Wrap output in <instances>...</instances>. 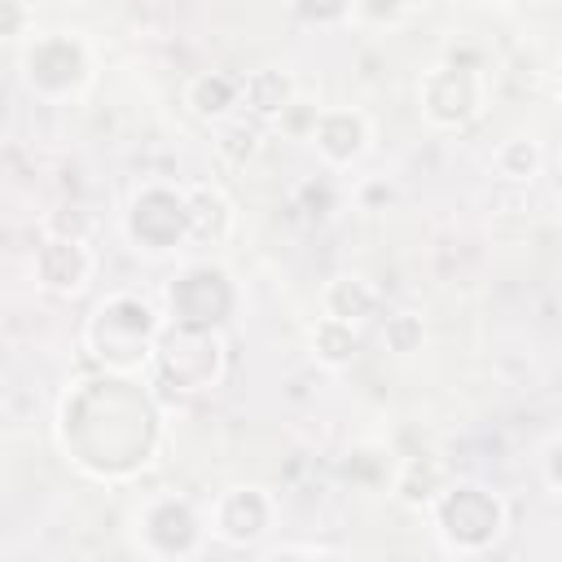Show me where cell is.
<instances>
[{
	"label": "cell",
	"instance_id": "16",
	"mask_svg": "<svg viewBox=\"0 0 562 562\" xmlns=\"http://www.w3.org/2000/svg\"><path fill=\"white\" fill-rule=\"evenodd\" d=\"M544 474H549L553 487H562V439L549 443V452H544Z\"/></svg>",
	"mask_w": 562,
	"mask_h": 562
},
{
	"label": "cell",
	"instance_id": "12",
	"mask_svg": "<svg viewBox=\"0 0 562 562\" xmlns=\"http://www.w3.org/2000/svg\"><path fill=\"white\" fill-rule=\"evenodd\" d=\"M496 171L505 176V180H531L536 171H540V145L531 140V136H509L501 149H496Z\"/></svg>",
	"mask_w": 562,
	"mask_h": 562
},
{
	"label": "cell",
	"instance_id": "1",
	"mask_svg": "<svg viewBox=\"0 0 562 562\" xmlns=\"http://www.w3.org/2000/svg\"><path fill=\"white\" fill-rule=\"evenodd\" d=\"M439 509V531L452 549L461 553H479L487 549L501 527H505V509L492 492L474 487V483H457V487H443V496L435 501Z\"/></svg>",
	"mask_w": 562,
	"mask_h": 562
},
{
	"label": "cell",
	"instance_id": "5",
	"mask_svg": "<svg viewBox=\"0 0 562 562\" xmlns=\"http://www.w3.org/2000/svg\"><path fill=\"white\" fill-rule=\"evenodd\" d=\"M92 277V255L83 241L66 237H44L35 246V281L53 294H79Z\"/></svg>",
	"mask_w": 562,
	"mask_h": 562
},
{
	"label": "cell",
	"instance_id": "11",
	"mask_svg": "<svg viewBox=\"0 0 562 562\" xmlns=\"http://www.w3.org/2000/svg\"><path fill=\"white\" fill-rule=\"evenodd\" d=\"M356 347H360V338H356L351 325L329 321V316L316 321V329H312V351H316L325 364H347V360L356 356Z\"/></svg>",
	"mask_w": 562,
	"mask_h": 562
},
{
	"label": "cell",
	"instance_id": "3",
	"mask_svg": "<svg viewBox=\"0 0 562 562\" xmlns=\"http://www.w3.org/2000/svg\"><path fill=\"white\" fill-rule=\"evenodd\" d=\"M417 97H422V110L430 123H443V127H461L479 114L483 105V79L479 70H461V66H430L417 83Z\"/></svg>",
	"mask_w": 562,
	"mask_h": 562
},
{
	"label": "cell",
	"instance_id": "8",
	"mask_svg": "<svg viewBox=\"0 0 562 562\" xmlns=\"http://www.w3.org/2000/svg\"><path fill=\"white\" fill-rule=\"evenodd\" d=\"M220 505L237 509V518H215V531H220L224 540L246 544V540L263 536V527H268V501H263L255 487H233V492H228Z\"/></svg>",
	"mask_w": 562,
	"mask_h": 562
},
{
	"label": "cell",
	"instance_id": "10",
	"mask_svg": "<svg viewBox=\"0 0 562 562\" xmlns=\"http://www.w3.org/2000/svg\"><path fill=\"white\" fill-rule=\"evenodd\" d=\"M373 303H378V294H373V285H369L364 277H334V281L325 285V316H329V321L351 325V321L369 316Z\"/></svg>",
	"mask_w": 562,
	"mask_h": 562
},
{
	"label": "cell",
	"instance_id": "14",
	"mask_svg": "<svg viewBox=\"0 0 562 562\" xmlns=\"http://www.w3.org/2000/svg\"><path fill=\"white\" fill-rule=\"evenodd\" d=\"M215 149H220L228 162H246V158L259 149V132H255L250 123H233V127H224V132H220Z\"/></svg>",
	"mask_w": 562,
	"mask_h": 562
},
{
	"label": "cell",
	"instance_id": "2",
	"mask_svg": "<svg viewBox=\"0 0 562 562\" xmlns=\"http://www.w3.org/2000/svg\"><path fill=\"white\" fill-rule=\"evenodd\" d=\"M88 338L110 369H136L154 342V312L136 299H110L97 307Z\"/></svg>",
	"mask_w": 562,
	"mask_h": 562
},
{
	"label": "cell",
	"instance_id": "4",
	"mask_svg": "<svg viewBox=\"0 0 562 562\" xmlns=\"http://www.w3.org/2000/svg\"><path fill=\"white\" fill-rule=\"evenodd\" d=\"M22 66H26V83L44 97H53V75H57V97L75 92L88 79V53L75 40V31H48L40 40H31Z\"/></svg>",
	"mask_w": 562,
	"mask_h": 562
},
{
	"label": "cell",
	"instance_id": "7",
	"mask_svg": "<svg viewBox=\"0 0 562 562\" xmlns=\"http://www.w3.org/2000/svg\"><path fill=\"white\" fill-rule=\"evenodd\" d=\"M294 97H299V92H294V83H290L285 70L263 66V70L241 75V105H250L255 119H281Z\"/></svg>",
	"mask_w": 562,
	"mask_h": 562
},
{
	"label": "cell",
	"instance_id": "15",
	"mask_svg": "<svg viewBox=\"0 0 562 562\" xmlns=\"http://www.w3.org/2000/svg\"><path fill=\"white\" fill-rule=\"evenodd\" d=\"M0 35H35V9L22 4V0H9L0 4Z\"/></svg>",
	"mask_w": 562,
	"mask_h": 562
},
{
	"label": "cell",
	"instance_id": "17",
	"mask_svg": "<svg viewBox=\"0 0 562 562\" xmlns=\"http://www.w3.org/2000/svg\"><path fill=\"white\" fill-rule=\"evenodd\" d=\"M312 562H342L338 553H321V558H312Z\"/></svg>",
	"mask_w": 562,
	"mask_h": 562
},
{
	"label": "cell",
	"instance_id": "6",
	"mask_svg": "<svg viewBox=\"0 0 562 562\" xmlns=\"http://www.w3.org/2000/svg\"><path fill=\"white\" fill-rule=\"evenodd\" d=\"M312 140L329 162H351L369 140V119L360 110H321Z\"/></svg>",
	"mask_w": 562,
	"mask_h": 562
},
{
	"label": "cell",
	"instance_id": "9",
	"mask_svg": "<svg viewBox=\"0 0 562 562\" xmlns=\"http://www.w3.org/2000/svg\"><path fill=\"white\" fill-rule=\"evenodd\" d=\"M189 105H193V114H202V119H224L233 105H241V79L220 75V70L198 75V79L189 83Z\"/></svg>",
	"mask_w": 562,
	"mask_h": 562
},
{
	"label": "cell",
	"instance_id": "18",
	"mask_svg": "<svg viewBox=\"0 0 562 562\" xmlns=\"http://www.w3.org/2000/svg\"><path fill=\"white\" fill-rule=\"evenodd\" d=\"M558 75H562V61H558Z\"/></svg>",
	"mask_w": 562,
	"mask_h": 562
},
{
	"label": "cell",
	"instance_id": "13",
	"mask_svg": "<svg viewBox=\"0 0 562 562\" xmlns=\"http://www.w3.org/2000/svg\"><path fill=\"white\" fill-rule=\"evenodd\" d=\"M382 338H386V347H391V351L408 356V351H417V347H422V321H417L413 312H391V316H386V325H382Z\"/></svg>",
	"mask_w": 562,
	"mask_h": 562
}]
</instances>
